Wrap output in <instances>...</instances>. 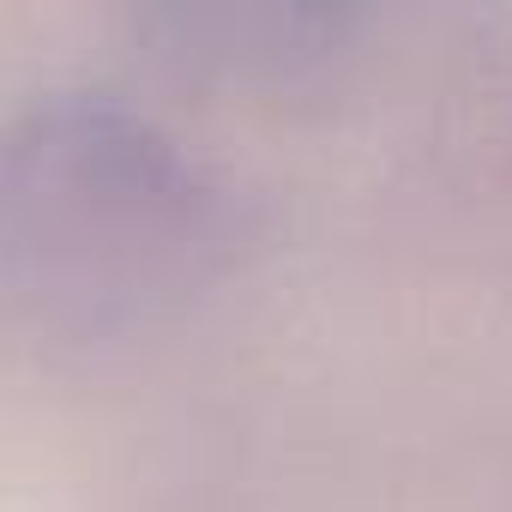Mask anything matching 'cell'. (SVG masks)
I'll return each mask as SVG.
<instances>
[{
	"label": "cell",
	"instance_id": "cell-1",
	"mask_svg": "<svg viewBox=\"0 0 512 512\" xmlns=\"http://www.w3.org/2000/svg\"><path fill=\"white\" fill-rule=\"evenodd\" d=\"M235 187L109 91L0 115V326L97 350L187 314L241 253Z\"/></svg>",
	"mask_w": 512,
	"mask_h": 512
}]
</instances>
